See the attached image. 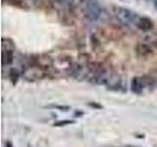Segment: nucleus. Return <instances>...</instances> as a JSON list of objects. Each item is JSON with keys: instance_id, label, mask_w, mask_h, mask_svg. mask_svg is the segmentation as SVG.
<instances>
[{"instance_id": "nucleus-1", "label": "nucleus", "mask_w": 157, "mask_h": 147, "mask_svg": "<svg viewBox=\"0 0 157 147\" xmlns=\"http://www.w3.org/2000/svg\"><path fill=\"white\" fill-rule=\"evenodd\" d=\"M85 17L90 21H96L101 14V7L97 0H81Z\"/></svg>"}, {"instance_id": "nucleus-2", "label": "nucleus", "mask_w": 157, "mask_h": 147, "mask_svg": "<svg viewBox=\"0 0 157 147\" xmlns=\"http://www.w3.org/2000/svg\"><path fill=\"white\" fill-rule=\"evenodd\" d=\"M116 18L118 19V21L121 22L122 24L130 26V24H137L139 20L140 17H139V15L136 14L135 12H132V10L128 8H123V7H118L116 9Z\"/></svg>"}, {"instance_id": "nucleus-3", "label": "nucleus", "mask_w": 157, "mask_h": 147, "mask_svg": "<svg viewBox=\"0 0 157 147\" xmlns=\"http://www.w3.org/2000/svg\"><path fill=\"white\" fill-rule=\"evenodd\" d=\"M45 70L36 65H29L23 71V77L28 81L40 80L45 77Z\"/></svg>"}, {"instance_id": "nucleus-4", "label": "nucleus", "mask_w": 157, "mask_h": 147, "mask_svg": "<svg viewBox=\"0 0 157 147\" xmlns=\"http://www.w3.org/2000/svg\"><path fill=\"white\" fill-rule=\"evenodd\" d=\"M29 65H36L43 70L48 71L54 65V60L48 54H40V55L34 56L32 59V62Z\"/></svg>"}, {"instance_id": "nucleus-5", "label": "nucleus", "mask_w": 157, "mask_h": 147, "mask_svg": "<svg viewBox=\"0 0 157 147\" xmlns=\"http://www.w3.org/2000/svg\"><path fill=\"white\" fill-rule=\"evenodd\" d=\"M101 34L109 40H118L123 37V32L114 26H108L101 28Z\"/></svg>"}, {"instance_id": "nucleus-6", "label": "nucleus", "mask_w": 157, "mask_h": 147, "mask_svg": "<svg viewBox=\"0 0 157 147\" xmlns=\"http://www.w3.org/2000/svg\"><path fill=\"white\" fill-rule=\"evenodd\" d=\"M136 52L139 56L146 57V56H149L152 54V49L149 45H147V44L140 43V44H137L136 47Z\"/></svg>"}, {"instance_id": "nucleus-7", "label": "nucleus", "mask_w": 157, "mask_h": 147, "mask_svg": "<svg viewBox=\"0 0 157 147\" xmlns=\"http://www.w3.org/2000/svg\"><path fill=\"white\" fill-rule=\"evenodd\" d=\"M136 26L139 27V28L141 29V31L147 32V31H150V29L153 28V23H152V21L148 18L140 17Z\"/></svg>"}, {"instance_id": "nucleus-8", "label": "nucleus", "mask_w": 157, "mask_h": 147, "mask_svg": "<svg viewBox=\"0 0 157 147\" xmlns=\"http://www.w3.org/2000/svg\"><path fill=\"white\" fill-rule=\"evenodd\" d=\"M34 5H36V8L45 10V11H51L54 8V5L51 0H36Z\"/></svg>"}, {"instance_id": "nucleus-9", "label": "nucleus", "mask_w": 157, "mask_h": 147, "mask_svg": "<svg viewBox=\"0 0 157 147\" xmlns=\"http://www.w3.org/2000/svg\"><path fill=\"white\" fill-rule=\"evenodd\" d=\"M142 86H144V82L141 81V77H134L132 81V83H131V90L134 92V93H136V94H140V93L142 91Z\"/></svg>"}, {"instance_id": "nucleus-10", "label": "nucleus", "mask_w": 157, "mask_h": 147, "mask_svg": "<svg viewBox=\"0 0 157 147\" xmlns=\"http://www.w3.org/2000/svg\"><path fill=\"white\" fill-rule=\"evenodd\" d=\"M105 83H107L111 89H117L120 86L121 80L118 76H112L110 77H108L105 80Z\"/></svg>"}, {"instance_id": "nucleus-11", "label": "nucleus", "mask_w": 157, "mask_h": 147, "mask_svg": "<svg viewBox=\"0 0 157 147\" xmlns=\"http://www.w3.org/2000/svg\"><path fill=\"white\" fill-rule=\"evenodd\" d=\"M1 44H2V51H13L15 49V43L10 38L3 37L1 39Z\"/></svg>"}, {"instance_id": "nucleus-12", "label": "nucleus", "mask_w": 157, "mask_h": 147, "mask_svg": "<svg viewBox=\"0 0 157 147\" xmlns=\"http://www.w3.org/2000/svg\"><path fill=\"white\" fill-rule=\"evenodd\" d=\"M13 51H2V62L3 65H10L13 63Z\"/></svg>"}, {"instance_id": "nucleus-13", "label": "nucleus", "mask_w": 157, "mask_h": 147, "mask_svg": "<svg viewBox=\"0 0 157 147\" xmlns=\"http://www.w3.org/2000/svg\"><path fill=\"white\" fill-rule=\"evenodd\" d=\"M3 2H6L7 4L11 5V6L17 7V8H22V9H27L28 6L25 3L24 0H3Z\"/></svg>"}, {"instance_id": "nucleus-14", "label": "nucleus", "mask_w": 157, "mask_h": 147, "mask_svg": "<svg viewBox=\"0 0 157 147\" xmlns=\"http://www.w3.org/2000/svg\"><path fill=\"white\" fill-rule=\"evenodd\" d=\"M9 78H10V81H12V83L13 85H15L17 81H18V80H19V73H18V71L16 70V69H14V68H12V69H10L9 70Z\"/></svg>"}, {"instance_id": "nucleus-15", "label": "nucleus", "mask_w": 157, "mask_h": 147, "mask_svg": "<svg viewBox=\"0 0 157 147\" xmlns=\"http://www.w3.org/2000/svg\"><path fill=\"white\" fill-rule=\"evenodd\" d=\"M99 40H98V38L96 37V36H94V34H91L90 36V45L93 49H97L98 47H99Z\"/></svg>"}, {"instance_id": "nucleus-16", "label": "nucleus", "mask_w": 157, "mask_h": 147, "mask_svg": "<svg viewBox=\"0 0 157 147\" xmlns=\"http://www.w3.org/2000/svg\"><path fill=\"white\" fill-rule=\"evenodd\" d=\"M75 124V121L72 120H64V121H58L56 123H54V126H68V125H72Z\"/></svg>"}, {"instance_id": "nucleus-17", "label": "nucleus", "mask_w": 157, "mask_h": 147, "mask_svg": "<svg viewBox=\"0 0 157 147\" xmlns=\"http://www.w3.org/2000/svg\"><path fill=\"white\" fill-rule=\"evenodd\" d=\"M141 81L144 82V85H152L154 82L153 77H151L150 76H144L141 77Z\"/></svg>"}, {"instance_id": "nucleus-18", "label": "nucleus", "mask_w": 157, "mask_h": 147, "mask_svg": "<svg viewBox=\"0 0 157 147\" xmlns=\"http://www.w3.org/2000/svg\"><path fill=\"white\" fill-rule=\"evenodd\" d=\"M78 61L83 63V64H90V56L88 54H81L78 57Z\"/></svg>"}, {"instance_id": "nucleus-19", "label": "nucleus", "mask_w": 157, "mask_h": 147, "mask_svg": "<svg viewBox=\"0 0 157 147\" xmlns=\"http://www.w3.org/2000/svg\"><path fill=\"white\" fill-rule=\"evenodd\" d=\"M88 106H90L91 108H94V109H101L102 108V106L100 104H98V103H95V102L88 103Z\"/></svg>"}, {"instance_id": "nucleus-20", "label": "nucleus", "mask_w": 157, "mask_h": 147, "mask_svg": "<svg viewBox=\"0 0 157 147\" xmlns=\"http://www.w3.org/2000/svg\"><path fill=\"white\" fill-rule=\"evenodd\" d=\"M56 108L59 110H61V111H67V110L70 109V107L69 106H56Z\"/></svg>"}, {"instance_id": "nucleus-21", "label": "nucleus", "mask_w": 157, "mask_h": 147, "mask_svg": "<svg viewBox=\"0 0 157 147\" xmlns=\"http://www.w3.org/2000/svg\"><path fill=\"white\" fill-rule=\"evenodd\" d=\"M56 1L60 2V3H64V4H70L74 1V0H56Z\"/></svg>"}, {"instance_id": "nucleus-22", "label": "nucleus", "mask_w": 157, "mask_h": 147, "mask_svg": "<svg viewBox=\"0 0 157 147\" xmlns=\"http://www.w3.org/2000/svg\"><path fill=\"white\" fill-rule=\"evenodd\" d=\"M5 146H6V147H13V144L11 143V141H7L6 144H5Z\"/></svg>"}, {"instance_id": "nucleus-23", "label": "nucleus", "mask_w": 157, "mask_h": 147, "mask_svg": "<svg viewBox=\"0 0 157 147\" xmlns=\"http://www.w3.org/2000/svg\"><path fill=\"white\" fill-rule=\"evenodd\" d=\"M83 115V113L82 112H76L75 113V116L77 117V116H78V117H80V116H82Z\"/></svg>"}, {"instance_id": "nucleus-24", "label": "nucleus", "mask_w": 157, "mask_h": 147, "mask_svg": "<svg viewBox=\"0 0 157 147\" xmlns=\"http://www.w3.org/2000/svg\"><path fill=\"white\" fill-rule=\"evenodd\" d=\"M153 1V3H154V5H155V7H156V9H157V0H152Z\"/></svg>"}, {"instance_id": "nucleus-25", "label": "nucleus", "mask_w": 157, "mask_h": 147, "mask_svg": "<svg viewBox=\"0 0 157 147\" xmlns=\"http://www.w3.org/2000/svg\"><path fill=\"white\" fill-rule=\"evenodd\" d=\"M154 46H155V47L157 48V39H156V40L154 41Z\"/></svg>"}, {"instance_id": "nucleus-26", "label": "nucleus", "mask_w": 157, "mask_h": 147, "mask_svg": "<svg viewBox=\"0 0 157 147\" xmlns=\"http://www.w3.org/2000/svg\"><path fill=\"white\" fill-rule=\"evenodd\" d=\"M34 1H36V0H34Z\"/></svg>"}]
</instances>
